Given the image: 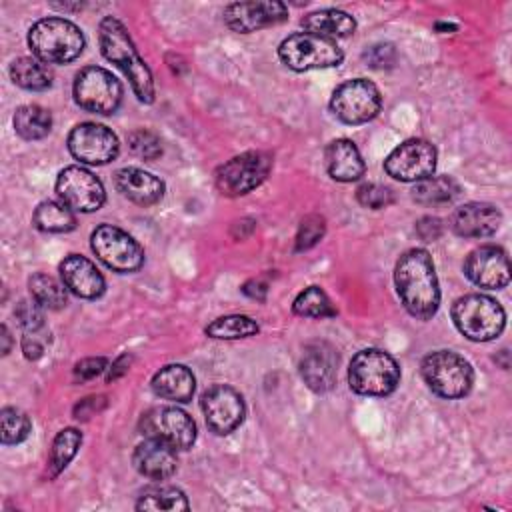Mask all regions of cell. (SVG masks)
<instances>
[{
  "instance_id": "obj_13",
  "label": "cell",
  "mask_w": 512,
  "mask_h": 512,
  "mask_svg": "<svg viewBox=\"0 0 512 512\" xmlns=\"http://www.w3.org/2000/svg\"><path fill=\"white\" fill-rule=\"evenodd\" d=\"M436 148L428 140L410 138L396 146L384 160L388 176L400 182H420L434 174Z\"/></svg>"
},
{
  "instance_id": "obj_48",
  "label": "cell",
  "mask_w": 512,
  "mask_h": 512,
  "mask_svg": "<svg viewBox=\"0 0 512 512\" xmlns=\"http://www.w3.org/2000/svg\"><path fill=\"white\" fill-rule=\"evenodd\" d=\"M2 340H4V348H2V354L6 356L8 352H10V332H8V328L2 324Z\"/></svg>"
},
{
  "instance_id": "obj_38",
  "label": "cell",
  "mask_w": 512,
  "mask_h": 512,
  "mask_svg": "<svg viewBox=\"0 0 512 512\" xmlns=\"http://www.w3.org/2000/svg\"><path fill=\"white\" fill-rule=\"evenodd\" d=\"M128 146H130V150H132L138 158L148 160V162L156 160V158L162 154V142H160V138H158L154 132L144 130V128H138V130H134V132L128 134Z\"/></svg>"
},
{
  "instance_id": "obj_41",
  "label": "cell",
  "mask_w": 512,
  "mask_h": 512,
  "mask_svg": "<svg viewBox=\"0 0 512 512\" xmlns=\"http://www.w3.org/2000/svg\"><path fill=\"white\" fill-rule=\"evenodd\" d=\"M362 56L372 68H390L396 60V50L392 44H374L366 48Z\"/></svg>"
},
{
  "instance_id": "obj_28",
  "label": "cell",
  "mask_w": 512,
  "mask_h": 512,
  "mask_svg": "<svg viewBox=\"0 0 512 512\" xmlns=\"http://www.w3.org/2000/svg\"><path fill=\"white\" fill-rule=\"evenodd\" d=\"M10 78L24 90H46L52 86V70L38 58L22 56L10 64Z\"/></svg>"
},
{
  "instance_id": "obj_20",
  "label": "cell",
  "mask_w": 512,
  "mask_h": 512,
  "mask_svg": "<svg viewBox=\"0 0 512 512\" xmlns=\"http://www.w3.org/2000/svg\"><path fill=\"white\" fill-rule=\"evenodd\" d=\"M58 270L64 286L78 298L96 300L106 290V280L102 272L82 254H68L60 262Z\"/></svg>"
},
{
  "instance_id": "obj_46",
  "label": "cell",
  "mask_w": 512,
  "mask_h": 512,
  "mask_svg": "<svg viewBox=\"0 0 512 512\" xmlns=\"http://www.w3.org/2000/svg\"><path fill=\"white\" fill-rule=\"evenodd\" d=\"M104 396H90V398H84L76 408H74V416L76 418H88L94 410H96V402H100Z\"/></svg>"
},
{
  "instance_id": "obj_16",
  "label": "cell",
  "mask_w": 512,
  "mask_h": 512,
  "mask_svg": "<svg viewBox=\"0 0 512 512\" xmlns=\"http://www.w3.org/2000/svg\"><path fill=\"white\" fill-rule=\"evenodd\" d=\"M200 408L204 412L206 426L218 436L234 432L246 414L244 398L228 384L210 386L200 398Z\"/></svg>"
},
{
  "instance_id": "obj_17",
  "label": "cell",
  "mask_w": 512,
  "mask_h": 512,
  "mask_svg": "<svg viewBox=\"0 0 512 512\" xmlns=\"http://www.w3.org/2000/svg\"><path fill=\"white\" fill-rule=\"evenodd\" d=\"M464 274L480 288H504L510 282V262L504 248L496 244L474 248L464 260Z\"/></svg>"
},
{
  "instance_id": "obj_34",
  "label": "cell",
  "mask_w": 512,
  "mask_h": 512,
  "mask_svg": "<svg viewBox=\"0 0 512 512\" xmlns=\"http://www.w3.org/2000/svg\"><path fill=\"white\" fill-rule=\"evenodd\" d=\"M258 324L254 318L246 314H228L212 320L206 326V334L216 340H236V338H248L258 332Z\"/></svg>"
},
{
  "instance_id": "obj_45",
  "label": "cell",
  "mask_w": 512,
  "mask_h": 512,
  "mask_svg": "<svg viewBox=\"0 0 512 512\" xmlns=\"http://www.w3.org/2000/svg\"><path fill=\"white\" fill-rule=\"evenodd\" d=\"M130 356L128 354H122V356H118L114 362H112V366L108 368V372H106V382H110V380H116L118 376H122L124 372H128V366H130Z\"/></svg>"
},
{
  "instance_id": "obj_11",
  "label": "cell",
  "mask_w": 512,
  "mask_h": 512,
  "mask_svg": "<svg viewBox=\"0 0 512 512\" xmlns=\"http://www.w3.org/2000/svg\"><path fill=\"white\" fill-rule=\"evenodd\" d=\"M74 100L94 114H114L122 102V84L100 66H86L76 74Z\"/></svg>"
},
{
  "instance_id": "obj_37",
  "label": "cell",
  "mask_w": 512,
  "mask_h": 512,
  "mask_svg": "<svg viewBox=\"0 0 512 512\" xmlns=\"http://www.w3.org/2000/svg\"><path fill=\"white\" fill-rule=\"evenodd\" d=\"M326 232V220L320 214H308L302 218L296 232V252L310 250L316 246Z\"/></svg>"
},
{
  "instance_id": "obj_15",
  "label": "cell",
  "mask_w": 512,
  "mask_h": 512,
  "mask_svg": "<svg viewBox=\"0 0 512 512\" xmlns=\"http://www.w3.org/2000/svg\"><path fill=\"white\" fill-rule=\"evenodd\" d=\"M56 194L74 212H94L106 200L102 182L82 166H68L58 174Z\"/></svg>"
},
{
  "instance_id": "obj_26",
  "label": "cell",
  "mask_w": 512,
  "mask_h": 512,
  "mask_svg": "<svg viewBox=\"0 0 512 512\" xmlns=\"http://www.w3.org/2000/svg\"><path fill=\"white\" fill-rule=\"evenodd\" d=\"M302 28L310 34L324 36V38H346L354 34L356 30V20L338 8H324L310 12L308 16L302 18Z\"/></svg>"
},
{
  "instance_id": "obj_40",
  "label": "cell",
  "mask_w": 512,
  "mask_h": 512,
  "mask_svg": "<svg viewBox=\"0 0 512 512\" xmlns=\"http://www.w3.org/2000/svg\"><path fill=\"white\" fill-rule=\"evenodd\" d=\"M14 316L26 332L44 328V312L36 300H20L14 308Z\"/></svg>"
},
{
  "instance_id": "obj_29",
  "label": "cell",
  "mask_w": 512,
  "mask_h": 512,
  "mask_svg": "<svg viewBox=\"0 0 512 512\" xmlns=\"http://www.w3.org/2000/svg\"><path fill=\"white\" fill-rule=\"evenodd\" d=\"M14 130L24 140H40L52 130V114L38 104H24L14 112Z\"/></svg>"
},
{
  "instance_id": "obj_7",
  "label": "cell",
  "mask_w": 512,
  "mask_h": 512,
  "mask_svg": "<svg viewBox=\"0 0 512 512\" xmlns=\"http://www.w3.org/2000/svg\"><path fill=\"white\" fill-rule=\"evenodd\" d=\"M278 56L282 64L296 72L332 68L340 66L344 60V52L336 44V40L316 36L310 32H296L284 38L278 46Z\"/></svg>"
},
{
  "instance_id": "obj_42",
  "label": "cell",
  "mask_w": 512,
  "mask_h": 512,
  "mask_svg": "<svg viewBox=\"0 0 512 512\" xmlns=\"http://www.w3.org/2000/svg\"><path fill=\"white\" fill-rule=\"evenodd\" d=\"M48 340H50V334L44 328L26 332V336L22 338V352H24V356L28 360H38L44 354V348H46Z\"/></svg>"
},
{
  "instance_id": "obj_10",
  "label": "cell",
  "mask_w": 512,
  "mask_h": 512,
  "mask_svg": "<svg viewBox=\"0 0 512 512\" xmlns=\"http://www.w3.org/2000/svg\"><path fill=\"white\" fill-rule=\"evenodd\" d=\"M382 108V94L378 86L366 78H352L342 82L330 98L332 114L344 124H364L372 120Z\"/></svg>"
},
{
  "instance_id": "obj_43",
  "label": "cell",
  "mask_w": 512,
  "mask_h": 512,
  "mask_svg": "<svg viewBox=\"0 0 512 512\" xmlns=\"http://www.w3.org/2000/svg\"><path fill=\"white\" fill-rule=\"evenodd\" d=\"M104 370H108L106 368V358H102V356L84 358L74 366V378L80 380V382H86V380H92V378L100 376Z\"/></svg>"
},
{
  "instance_id": "obj_21",
  "label": "cell",
  "mask_w": 512,
  "mask_h": 512,
  "mask_svg": "<svg viewBox=\"0 0 512 512\" xmlns=\"http://www.w3.org/2000/svg\"><path fill=\"white\" fill-rule=\"evenodd\" d=\"M450 224L458 236L486 238L496 234L502 224V214L488 202H466L454 210Z\"/></svg>"
},
{
  "instance_id": "obj_27",
  "label": "cell",
  "mask_w": 512,
  "mask_h": 512,
  "mask_svg": "<svg viewBox=\"0 0 512 512\" xmlns=\"http://www.w3.org/2000/svg\"><path fill=\"white\" fill-rule=\"evenodd\" d=\"M32 222L38 230L50 232V234H62L76 228L74 210H70L64 202H56V200L40 202L34 210Z\"/></svg>"
},
{
  "instance_id": "obj_32",
  "label": "cell",
  "mask_w": 512,
  "mask_h": 512,
  "mask_svg": "<svg viewBox=\"0 0 512 512\" xmlns=\"http://www.w3.org/2000/svg\"><path fill=\"white\" fill-rule=\"evenodd\" d=\"M80 444H82V432L76 428H64L56 434L52 448H50L48 464H46L50 478L58 476L70 464V460L76 456Z\"/></svg>"
},
{
  "instance_id": "obj_3",
  "label": "cell",
  "mask_w": 512,
  "mask_h": 512,
  "mask_svg": "<svg viewBox=\"0 0 512 512\" xmlns=\"http://www.w3.org/2000/svg\"><path fill=\"white\" fill-rule=\"evenodd\" d=\"M28 46L44 64H66L82 54L84 34L74 22L48 16L30 26Z\"/></svg>"
},
{
  "instance_id": "obj_22",
  "label": "cell",
  "mask_w": 512,
  "mask_h": 512,
  "mask_svg": "<svg viewBox=\"0 0 512 512\" xmlns=\"http://www.w3.org/2000/svg\"><path fill=\"white\" fill-rule=\"evenodd\" d=\"M114 186L124 198L140 206H152L160 202L164 196V182L152 172H146L136 166L120 168L114 174Z\"/></svg>"
},
{
  "instance_id": "obj_6",
  "label": "cell",
  "mask_w": 512,
  "mask_h": 512,
  "mask_svg": "<svg viewBox=\"0 0 512 512\" xmlns=\"http://www.w3.org/2000/svg\"><path fill=\"white\" fill-rule=\"evenodd\" d=\"M420 372L428 388L448 400L466 396L474 384L470 362L452 350H436L424 356Z\"/></svg>"
},
{
  "instance_id": "obj_24",
  "label": "cell",
  "mask_w": 512,
  "mask_h": 512,
  "mask_svg": "<svg viewBox=\"0 0 512 512\" xmlns=\"http://www.w3.org/2000/svg\"><path fill=\"white\" fill-rule=\"evenodd\" d=\"M324 158L328 174L338 182H354L364 176L366 166L362 154L348 138L332 140L324 150Z\"/></svg>"
},
{
  "instance_id": "obj_31",
  "label": "cell",
  "mask_w": 512,
  "mask_h": 512,
  "mask_svg": "<svg viewBox=\"0 0 512 512\" xmlns=\"http://www.w3.org/2000/svg\"><path fill=\"white\" fill-rule=\"evenodd\" d=\"M28 288H30L32 300H36L42 308L60 310L68 304V294H66L68 288L64 286V282H58L56 278L44 272L32 274L28 280Z\"/></svg>"
},
{
  "instance_id": "obj_25",
  "label": "cell",
  "mask_w": 512,
  "mask_h": 512,
  "mask_svg": "<svg viewBox=\"0 0 512 512\" xmlns=\"http://www.w3.org/2000/svg\"><path fill=\"white\" fill-rule=\"evenodd\" d=\"M152 390L170 402H190L196 390V378L184 364H166L152 376Z\"/></svg>"
},
{
  "instance_id": "obj_47",
  "label": "cell",
  "mask_w": 512,
  "mask_h": 512,
  "mask_svg": "<svg viewBox=\"0 0 512 512\" xmlns=\"http://www.w3.org/2000/svg\"><path fill=\"white\" fill-rule=\"evenodd\" d=\"M242 290H244V294H248V296H252L256 300H264L268 286L262 280H248Z\"/></svg>"
},
{
  "instance_id": "obj_23",
  "label": "cell",
  "mask_w": 512,
  "mask_h": 512,
  "mask_svg": "<svg viewBox=\"0 0 512 512\" xmlns=\"http://www.w3.org/2000/svg\"><path fill=\"white\" fill-rule=\"evenodd\" d=\"M134 468L152 480H166L176 472L178 460L176 450L166 446L164 442H158L154 438H146L134 448L132 454Z\"/></svg>"
},
{
  "instance_id": "obj_35",
  "label": "cell",
  "mask_w": 512,
  "mask_h": 512,
  "mask_svg": "<svg viewBox=\"0 0 512 512\" xmlns=\"http://www.w3.org/2000/svg\"><path fill=\"white\" fill-rule=\"evenodd\" d=\"M294 314L304 318H330L336 316V308L332 306L328 294L320 286L304 288L292 304Z\"/></svg>"
},
{
  "instance_id": "obj_4",
  "label": "cell",
  "mask_w": 512,
  "mask_h": 512,
  "mask_svg": "<svg viewBox=\"0 0 512 512\" xmlns=\"http://www.w3.org/2000/svg\"><path fill=\"white\" fill-rule=\"evenodd\" d=\"M348 384L362 396H386L400 384V366L386 350L364 348L350 360Z\"/></svg>"
},
{
  "instance_id": "obj_19",
  "label": "cell",
  "mask_w": 512,
  "mask_h": 512,
  "mask_svg": "<svg viewBox=\"0 0 512 512\" xmlns=\"http://www.w3.org/2000/svg\"><path fill=\"white\" fill-rule=\"evenodd\" d=\"M300 376L304 384L322 394L328 392L336 382L338 372V354L336 348L324 340H314L304 346L300 364H298Z\"/></svg>"
},
{
  "instance_id": "obj_8",
  "label": "cell",
  "mask_w": 512,
  "mask_h": 512,
  "mask_svg": "<svg viewBox=\"0 0 512 512\" xmlns=\"http://www.w3.org/2000/svg\"><path fill=\"white\" fill-rule=\"evenodd\" d=\"M272 168V156L260 150H250L242 152L228 162H224L216 174H214V184L220 190V194L236 198L252 192L258 188L268 172Z\"/></svg>"
},
{
  "instance_id": "obj_39",
  "label": "cell",
  "mask_w": 512,
  "mask_h": 512,
  "mask_svg": "<svg viewBox=\"0 0 512 512\" xmlns=\"http://www.w3.org/2000/svg\"><path fill=\"white\" fill-rule=\"evenodd\" d=\"M356 200L364 208L380 210V208H386L388 204L394 202V194H392V190L388 186H382V184H376V182H366V184L358 186Z\"/></svg>"
},
{
  "instance_id": "obj_18",
  "label": "cell",
  "mask_w": 512,
  "mask_h": 512,
  "mask_svg": "<svg viewBox=\"0 0 512 512\" xmlns=\"http://www.w3.org/2000/svg\"><path fill=\"white\" fill-rule=\"evenodd\" d=\"M288 18V8L278 0L232 2L224 8V22L230 30L250 34L266 26L280 24Z\"/></svg>"
},
{
  "instance_id": "obj_30",
  "label": "cell",
  "mask_w": 512,
  "mask_h": 512,
  "mask_svg": "<svg viewBox=\"0 0 512 512\" xmlns=\"http://www.w3.org/2000/svg\"><path fill=\"white\" fill-rule=\"evenodd\" d=\"M460 194V186L450 176H428L412 188V198L424 206L450 204Z\"/></svg>"
},
{
  "instance_id": "obj_44",
  "label": "cell",
  "mask_w": 512,
  "mask_h": 512,
  "mask_svg": "<svg viewBox=\"0 0 512 512\" xmlns=\"http://www.w3.org/2000/svg\"><path fill=\"white\" fill-rule=\"evenodd\" d=\"M416 230H418V234H420V238H422V240L432 242V240H436V238L440 236V232H442V224H440V220H438V218L426 216V218H422V220L416 224Z\"/></svg>"
},
{
  "instance_id": "obj_5",
  "label": "cell",
  "mask_w": 512,
  "mask_h": 512,
  "mask_svg": "<svg viewBox=\"0 0 512 512\" xmlns=\"http://www.w3.org/2000/svg\"><path fill=\"white\" fill-rule=\"evenodd\" d=\"M452 320L468 340L488 342L504 330L506 312L486 294H466L452 304Z\"/></svg>"
},
{
  "instance_id": "obj_14",
  "label": "cell",
  "mask_w": 512,
  "mask_h": 512,
  "mask_svg": "<svg viewBox=\"0 0 512 512\" xmlns=\"http://www.w3.org/2000/svg\"><path fill=\"white\" fill-rule=\"evenodd\" d=\"M68 150L76 160L84 164L102 166L118 156L120 142L116 134L104 124L82 122L70 130Z\"/></svg>"
},
{
  "instance_id": "obj_9",
  "label": "cell",
  "mask_w": 512,
  "mask_h": 512,
  "mask_svg": "<svg viewBox=\"0 0 512 512\" xmlns=\"http://www.w3.org/2000/svg\"><path fill=\"white\" fill-rule=\"evenodd\" d=\"M90 248L96 258L118 274L136 272L144 264L142 246L122 228L100 224L90 236Z\"/></svg>"
},
{
  "instance_id": "obj_1",
  "label": "cell",
  "mask_w": 512,
  "mask_h": 512,
  "mask_svg": "<svg viewBox=\"0 0 512 512\" xmlns=\"http://www.w3.org/2000/svg\"><path fill=\"white\" fill-rule=\"evenodd\" d=\"M394 284L400 302L410 316L430 320L440 306L438 276L432 256L424 248L406 250L394 268Z\"/></svg>"
},
{
  "instance_id": "obj_36",
  "label": "cell",
  "mask_w": 512,
  "mask_h": 512,
  "mask_svg": "<svg viewBox=\"0 0 512 512\" xmlns=\"http://www.w3.org/2000/svg\"><path fill=\"white\" fill-rule=\"evenodd\" d=\"M32 430L30 418L12 406L2 408L0 412V440L2 444H20L22 440L28 438Z\"/></svg>"
},
{
  "instance_id": "obj_12",
  "label": "cell",
  "mask_w": 512,
  "mask_h": 512,
  "mask_svg": "<svg viewBox=\"0 0 512 512\" xmlns=\"http://www.w3.org/2000/svg\"><path fill=\"white\" fill-rule=\"evenodd\" d=\"M140 432L146 438L164 442L174 450H188L196 440L194 420L176 406H154L140 418Z\"/></svg>"
},
{
  "instance_id": "obj_33",
  "label": "cell",
  "mask_w": 512,
  "mask_h": 512,
  "mask_svg": "<svg viewBox=\"0 0 512 512\" xmlns=\"http://www.w3.org/2000/svg\"><path fill=\"white\" fill-rule=\"evenodd\" d=\"M188 508H190V504H188L184 492L174 486L148 488L140 494V498L136 502V510H150V512H158V510L176 512V510H188Z\"/></svg>"
},
{
  "instance_id": "obj_2",
  "label": "cell",
  "mask_w": 512,
  "mask_h": 512,
  "mask_svg": "<svg viewBox=\"0 0 512 512\" xmlns=\"http://www.w3.org/2000/svg\"><path fill=\"white\" fill-rule=\"evenodd\" d=\"M98 42L104 58L116 64L124 72V76L130 80V86L136 98L144 104H152L154 102L152 72L146 66V62L138 56V50L126 26L114 16H104L98 26Z\"/></svg>"
}]
</instances>
